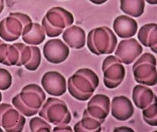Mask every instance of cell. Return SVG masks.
Masks as SVG:
<instances>
[{"label":"cell","instance_id":"obj_1","mask_svg":"<svg viewBox=\"0 0 157 132\" xmlns=\"http://www.w3.org/2000/svg\"><path fill=\"white\" fill-rule=\"evenodd\" d=\"M99 83V77L95 72L89 68H81L69 78L68 91L76 100L86 101L92 96Z\"/></svg>","mask_w":157,"mask_h":132},{"label":"cell","instance_id":"obj_2","mask_svg":"<svg viewBox=\"0 0 157 132\" xmlns=\"http://www.w3.org/2000/svg\"><path fill=\"white\" fill-rule=\"evenodd\" d=\"M46 100V94L36 84L25 86L21 93L12 99V104L25 117H33L38 114Z\"/></svg>","mask_w":157,"mask_h":132},{"label":"cell","instance_id":"obj_3","mask_svg":"<svg viewBox=\"0 0 157 132\" xmlns=\"http://www.w3.org/2000/svg\"><path fill=\"white\" fill-rule=\"evenodd\" d=\"M117 37L108 27L93 29L87 35V47L95 55H109L114 52Z\"/></svg>","mask_w":157,"mask_h":132},{"label":"cell","instance_id":"obj_4","mask_svg":"<svg viewBox=\"0 0 157 132\" xmlns=\"http://www.w3.org/2000/svg\"><path fill=\"white\" fill-rule=\"evenodd\" d=\"M74 16L61 7H54L47 12L41 22L45 34L49 37L61 35L66 28L74 23Z\"/></svg>","mask_w":157,"mask_h":132},{"label":"cell","instance_id":"obj_5","mask_svg":"<svg viewBox=\"0 0 157 132\" xmlns=\"http://www.w3.org/2000/svg\"><path fill=\"white\" fill-rule=\"evenodd\" d=\"M38 113L47 122L55 126L68 125L72 120V115L67 104L56 98H48Z\"/></svg>","mask_w":157,"mask_h":132},{"label":"cell","instance_id":"obj_6","mask_svg":"<svg viewBox=\"0 0 157 132\" xmlns=\"http://www.w3.org/2000/svg\"><path fill=\"white\" fill-rule=\"evenodd\" d=\"M32 22L27 14L10 12L8 17L0 21V37L7 42L17 41L25 27Z\"/></svg>","mask_w":157,"mask_h":132},{"label":"cell","instance_id":"obj_7","mask_svg":"<svg viewBox=\"0 0 157 132\" xmlns=\"http://www.w3.org/2000/svg\"><path fill=\"white\" fill-rule=\"evenodd\" d=\"M134 79L142 85L152 87L157 83L156 59L152 54L144 53L133 66Z\"/></svg>","mask_w":157,"mask_h":132},{"label":"cell","instance_id":"obj_8","mask_svg":"<svg viewBox=\"0 0 157 132\" xmlns=\"http://www.w3.org/2000/svg\"><path fill=\"white\" fill-rule=\"evenodd\" d=\"M103 83L108 89H115L123 82L125 68L115 56L109 55L104 59L102 65Z\"/></svg>","mask_w":157,"mask_h":132},{"label":"cell","instance_id":"obj_9","mask_svg":"<svg viewBox=\"0 0 157 132\" xmlns=\"http://www.w3.org/2000/svg\"><path fill=\"white\" fill-rule=\"evenodd\" d=\"M26 119L21 113L9 104H0V126L7 132L23 131Z\"/></svg>","mask_w":157,"mask_h":132},{"label":"cell","instance_id":"obj_10","mask_svg":"<svg viewBox=\"0 0 157 132\" xmlns=\"http://www.w3.org/2000/svg\"><path fill=\"white\" fill-rule=\"evenodd\" d=\"M143 52V48L135 38L123 40L120 41L115 51V57L120 62L131 65L137 59Z\"/></svg>","mask_w":157,"mask_h":132},{"label":"cell","instance_id":"obj_11","mask_svg":"<svg viewBox=\"0 0 157 132\" xmlns=\"http://www.w3.org/2000/svg\"><path fill=\"white\" fill-rule=\"evenodd\" d=\"M110 106L109 96L103 94H97L90 98L85 110L89 116L103 124L110 112Z\"/></svg>","mask_w":157,"mask_h":132},{"label":"cell","instance_id":"obj_12","mask_svg":"<svg viewBox=\"0 0 157 132\" xmlns=\"http://www.w3.org/2000/svg\"><path fill=\"white\" fill-rule=\"evenodd\" d=\"M45 59L52 64H61L68 58L69 46L61 39H52L47 41L43 47Z\"/></svg>","mask_w":157,"mask_h":132},{"label":"cell","instance_id":"obj_13","mask_svg":"<svg viewBox=\"0 0 157 132\" xmlns=\"http://www.w3.org/2000/svg\"><path fill=\"white\" fill-rule=\"evenodd\" d=\"M41 83L46 93L52 96H61L67 92V81L59 72H47L41 78Z\"/></svg>","mask_w":157,"mask_h":132},{"label":"cell","instance_id":"obj_14","mask_svg":"<svg viewBox=\"0 0 157 132\" xmlns=\"http://www.w3.org/2000/svg\"><path fill=\"white\" fill-rule=\"evenodd\" d=\"M110 107L111 115L120 121L129 120L134 114V105L130 99L125 95L113 98Z\"/></svg>","mask_w":157,"mask_h":132},{"label":"cell","instance_id":"obj_15","mask_svg":"<svg viewBox=\"0 0 157 132\" xmlns=\"http://www.w3.org/2000/svg\"><path fill=\"white\" fill-rule=\"evenodd\" d=\"M113 29L120 38H129L136 35L138 23L133 18L125 15L119 16L114 19Z\"/></svg>","mask_w":157,"mask_h":132},{"label":"cell","instance_id":"obj_16","mask_svg":"<svg viewBox=\"0 0 157 132\" xmlns=\"http://www.w3.org/2000/svg\"><path fill=\"white\" fill-rule=\"evenodd\" d=\"M62 37L66 44L75 49H81L86 44V32L80 27L71 25L66 28L62 33Z\"/></svg>","mask_w":157,"mask_h":132},{"label":"cell","instance_id":"obj_17","mask_svg":"<svg viewBox=\"0 0 157 132\" xmlns=\"http://www.w3.org/2000/svg\"><path fill=\"white\" fill-rule=\"evenodd\" d=\"M132 99L138 109H143L156 101V95L151 88L138 84L133 89Z\"/></svg>","mask_w":157,"mask_h":132},{"label":"cell","instance_id":"obj_18","mask_svg":"<svg viewBox=\"0 0 157 132\" xmlns=\"http://www.w3.org/2000/svg\"><path fill=\"white\" fill-rule=\"evenodd\" d=\"M138 39L144 46L148 47L153 53L157 51V25L155 23H147L140 29Z\"/></svg>","mask_w":157,"mask_h":132},{"label":"cell","instance_id":"obj_19","mask_svg":"<svg viewBox=\"0 0 157 132\" xmlns=\"http://www.w3.org/2000/svg\"><path fill=\"white\" fill-rule=\"evenodd\" d=\"M20 57L19 49L16 43H5L0 39V63L7 66H17Z\"/></svg>","mask_w":157,"mask_h":132},{"label":"cell","instance_id":"obj_20","mask_svg":"<svg viewBox=\"0 0 157 132\" xmlns=\"http://www.w3.org/2000/svg\"><path fill=\"white\" fill-rule=\"evenodd\" d=\"M21 37L25 43L29 45L37 46L44 41L46 36L42 27L39 23H31L24 30Z\"/></svg>","mask_w":157,"mask_h":132},{"label":"cell","instance_id":"obj_21","mask_svg":"<svg viewBox=\"0 0 157 132\" xmlns=\"http://www.w3.org/2000/svg\"><path fill=\"white\" fill-rule=\"evenodd\" d=\"M145 0H120V10L128 16L139 18L144 13Z\"/></svg>","mask_w":157,"mask_h":132},{"label":"cell","instance_id":"obj_22","mask_svg":"<svg viewBox=\"0 0 157 132\" xmlns=\"http://www.w3.org/2000/svg\"><path fill=\"white\" fill-rule=\"evenodd\" d=\"M101 123L87 114L86 110L83 113L81 120L75 125V132H100L102 131Z\"/></svg>","mask_w":157,"mask_h":132},{"label":"cell","instance_id":"obj_23","mask_svg":"<svg viewBox=\"0 0 157 132\" xmlns=\"http://www.w3.org/2000/svg\"><path fill=\"white\" fill-rule=\"evenodd\" d=\"M143 120L151 126H157V106L156 101L142 109Z\"/></svg>","mask_w":157,"mask_h":132},{"label":"cell","instance_id":"obj_24","mask_svg":"<svg viewBox=\"0 0 157 132\" xmlns=\"http://www.w3.org/2000/svg\"><path fill=\"white\" fill-rule=\"evenodd\" d=\"M30 129L32 132H50L51 126L42 117H33L30 121Z\"/></svg>","mask_w":157,"mask_h":132},{"label":"cell","instance_id":"obj_25","mask_svg":"<svg viewBox=\"0 0 157 132\" xmlns=\"http://www.w3.org/2000/svg\"><path fill=\"white\" fill-rule=\"evenodd\" d=\"M41 62V55L40 48L37 46H33V55L28 62L25 66V68L30 71H35L38 68Z\"/></svg>","mask_w":157,"mask_h":132},{"label":"cell","instance_id":"obj_26","mask_svg":"<svg viewBox=\"0 0 157 132\" xmlns=\"http://www.w3.org/2000/svg\"><path fill=\"white\" fill-rule=\"evenodd\" d=\"M12 76L8 70L0 68V90H7L12 85Z\"/></svg>","mask_w":157,"mask_h":132},{"label":"cell","instance_id":"obj_27","mask_svg":"<svg viewBox=\"0 0 157 132\" xmlns=\"http://www.w3.org/2000/svg\"><path fill=\"white\" fill-rule=\"evenodd\" d=\"M52 131L56 132V131H67V132H72L73 130L70 126H69L68 125H65V126H56V127H54L52 129Z\"/></svg>","mask_w":157,"mask_h":132},{"label":"cell","instance_id":"obj_28","mask_svg":"<svg viewBox=\"0 0 157 132\" xmlns=\"http://www.w3.org/2000/svg\"><path fill=\"white\" fill-rule=\"evenodd\" d=\"M134 131V130L131 128L128 127H119L114 128V131Z\"/></svg>","mask_w":157,"mask_h":132},{"label":"cell","instance_id":"obj_29","mask_svg":"<svg viewBox=\"0 0 157 132\" xmlns=\"http://www.w3.org/2000/svg\"><path fill=\"white\" fill-rule=\"evenodd\" d=\"M89 1L94 5H103L108 0H89Z\"/></svg>","mask_w":157,"mask_h":132},{"label":"cell","instance_id":"obj_30","mask_svg":"<svg viewBox=\"0 0 157 132\" xmlns=\"http://www.w3.org/2000/svg\"><path fill=\"white\" fill-rule=\"evenodd\" d=\"M5 8V2H4V0H0V14L2 13L4 10Z\"/></svg>","mask_w":157,"mask_h":132},{"label":"cell","instance_id":"obj_31","mask_svg":"<svg viewBox=\"0 0 157 132\" xmlns=\"http://www.w3.org/2000/svg\"><path fill=\"white\" fill-rule=\"evenodd\" d=\"M145 1L150 5H156L157 4V0H145Z\"/></svg>","mask_w":157,"mask_h":132},{"label":"cell","instance_id":"obj_32","mask_svg":"<svg viewBox=\"0 0 157 132\" xmlns=\"http://www.w3.org/2000/svg\"><path fill=\"white\" fill-rule=\"evenodd\" d=\"M2 100V93L0 92V102H1Z\"/></svg>","mask_w":157,"mask_h":132},{"label":"cell","instance_id":"obj_33","mask_svg":"<svg viewBox=\"0 0 157 132\" xmlns=\"http://www.w3.org/2000/svg\"><path fill=\"white\" fill-rule=\"evenodd\" d=\"M0 131H3L2 130V128H0Z\"/></svg>","mask_w":157,"mask_h":132}]
</instances>
